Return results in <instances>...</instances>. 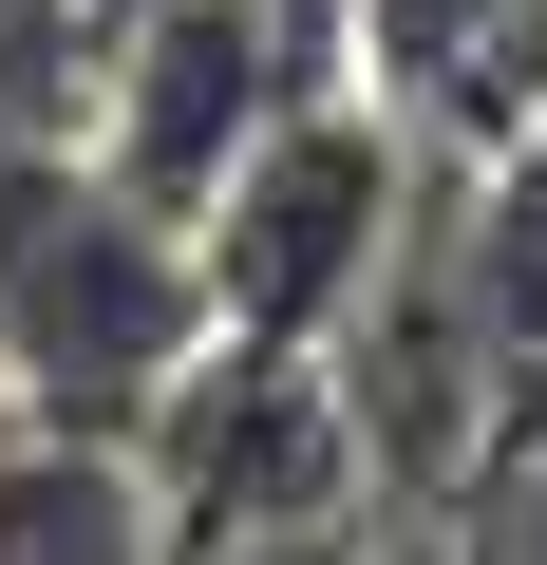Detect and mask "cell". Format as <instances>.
<instances>
[{
  "mask_svg": "<svg viewBox=\"0 0 547 565\" xmlns=\"http://www.w3.org/2000/svg\"><path fill=\"white\" fill-rule=\"evenodd\" d=\"M208 340V264L170 207H133L95 170L76 114L0 95V415H76L133 434Z\"/></svg>",
  "mask_w": 547,
  "mask_h": 565,
  "instance_id": "6da1fadb",
  "label": "cell"
},
{
  "mask_svg": "<svg viewBox=\"0 0 547 565\" xmlns=\"http://www.w3.org/2000/svg\"><path fill=\"white\" fill-rule=\"evenodd\" d=\"M415 189H434V170H415V114H397L378 76H322L284 132L208 189V226H189L208 321H227V340H322V359H340V321L378 302Z\"/></svg>",
  "mask_w": 547,
  "mask_h": 565,
  "instance_id": "7a4b0ae2",
  "label": "cell"
},
{
  "mask_svg": "<svg viewBox=\"0 0 547 565\" xmlns=\"http://www.w3.org/2000/svg\"><path fill=\"white\" fill-rule=\"evenodd\" d=\"M322 76H340V39L303 20V0H133V20H95V57H76V132H95V170L133 207L208 226V189Z\"/></svg>",
  "mask_w": 547,
  "mask_h": 565,
  "instance_id": "3957f363",
  "label": "cell"
},
{
  "mask_svg": "<svg viewBox=\"0 0 547 565\" xmlns=\"http://www.w3.org/2000/svg\"><path fill=\"white\" fill-rule=\"evenodd\" d=\"M133 471L170 509V546H245V527H340V509H397L378 452H359V396L322 340H189V377L133 415Z\"/></svg>",
  "mask_w": 547,
  "mask_h": 565,
  "instance_id": "277c9868",
  "label": "cell"
},
{
  "mask_svg": "<svg viewBox=\"0 0 547 565\" xmlns=\"http://www.w3.org/2000/svg\"><path fill=\"white\" fill-rule=\"evenodd\" d=\"M0 565H170V509H151L133 434L0 415Z\"/></svg>",
  "mask_w": 547,
  "mask_h": 565,
  "instance_id": "5b68a950",
  "label": "cell"
},
{
  "mask_svg": "<svg viewBox=\"0 0 547 565\" xmlns=\"http://www.w3.org/2000/svg\"><path fill=\"white\" fill-rule=\"evenodd\" d=\"M434 546H453V565H547V415H509V434L434 490Z\"/></svg>",
  "mask_w": 547,
  "mask_h": 565,
  "instance_id": "8992f818",
  "label": "cell"
},
{
  "mask_svg": "<svg viewBox=\"0 0 547 565\" xmlns=\"http://www.w3.org/2000/svg\"><path fill=\"white\" fill-rule=\"evenodd\" d=\"M397 509H340V527H245V546H170V565H378Z\"/></svg>",
  "mask_w": 547,
  "mask_h": 565,
  "instance_id": "52a82bcc",
  "label": "cell"
},
{
  "mask_svg": "<svg viewBox=\"0 0 547 565\" xmlns=\"http://www.w3.org/2000/svg\"><path fill=\"white\" fill-rule=\"evenodd\" d=\"M378 565H453V546H434V509H397V527H378Z\"/></svg>",
  "mask_w": 547,
  "mask_h": 565,
  "instance_id": "ba28073f",
  "label": "cell"
},
{
  "mask_svg": "<svg viewBox=\"0 0 547 565\" xmlns=\"http://www.w3.org/2000/svg\"><path fill=\"white\" fill-rule=\"evenodd\" d=\"M95 20H133V0H76V39H95Z\"/></svg>",
  "mask_w": 547,
  "mask_h": 565,
  "instance_id": "9c48e42d",
  "label": "cell"
}]
</instances>
